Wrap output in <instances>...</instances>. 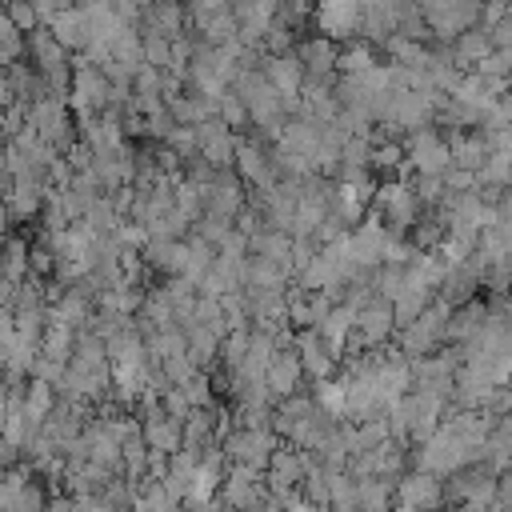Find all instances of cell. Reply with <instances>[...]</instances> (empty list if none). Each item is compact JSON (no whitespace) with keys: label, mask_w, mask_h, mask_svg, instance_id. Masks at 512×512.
<instances>
[{"label":"cell","mask_w":512,"mask_h":512,"mask_svg":"<svg viewBox=\"0 0 512 512\" xmlns=\"http://www.w3.org/2000/svg\"><path fill=\"white\" fill-rule=\"evenodd\" d=\"M232 88L244 96L248 104V116H252V128L264 132L268 140L280 136L284 120H288V100L280 96V88L264 76V68H252V64H240V72L232 76Z\"/></svg>","instance_id":"1"},{"label":"cell","mask_w":512,"mask_h":512,"mask_svg":"<svg viewBox=\"0 0 512 512\" xmlns=\"http://www.w3.org/2000/svg\"><path fill=\"white\" fill-rule=\"evenodd\" d=\"M480 460V452L468 444V436L456 428V424H440L428 440H420L416 448H412V464L416 468H428V472H436V476H452V472H460V468H468V464H476Z\"/></svg>","instance_id":"2"},{"label":"cell","mask_w":512,"mask_h":512,"mask_svg":"<svg viewBox=\"0 0 512 512\" xmlns=\"http://www.w3.org/2000/svg\"><path fill=\"white\" fill-rule=\"evenodd\" d=\"M452 308H456V304H452L448 296L436 292V300H432L412 324H404V328L396 332V344H400L412 360H420V356L444 348V344H448V320H452Z\"/></svg>","instance_id":"3"},{"label":"cell","mask_w":512,"mask_h":512,"mask_svg":"<svg viewBox=\"0 0 512 512\" xmlns=\"http://www.w3.org/2000/svg\"><path fill=\"white\" fill-rule=\"evenodd\" d=\"M220 444H224L228 460L252 464V468L264 472L268 460H272V452L284 444V436H280L272 424H232V428L220 436Z\"/></svg>","instance_id":"4"},{"label":"cell","mask_w":512,"mask_h":512,"mask_svg":"<svg viewBox=\"0 0 512 512\" xmlns=\"http://www.w3.org/2000/svg\"><path fill=\"white\" fill-rule=\"evenodd\" d=\"M444 492H448V504H464V508H492L500 504V472L488 468L484 460L444 476Z\"/></svg>","instance_id":"5"},{"label":"cell","mask_w":512,"mask_h":512,"mask_svg":"<svg viewBox=\"0 0 512 512\" xmlns=\"http://www.w3.org/2000/svg\"><path fill=\"white\" fill-rule=\"evenodd\" d=\"M108 100H112V80H108V72H104L100 64H92L88 56L76 52V56H72V92H68V104H72L76 120L104 112Z\"/></svg>","instance_id":"6"},{"label":"cell","mask_w":512,"mask_h":512,"mask_svg":"<svg viewBox=\"0 0 512 512\" xmlns=\"http://www.w3.org/2000/svg\"><path fill=\"white\" fill-rule=\"evenodd\" d=\"M480 4L484 0H420V12L428 20L432 36L444 40V44H452L464 28L480 24Z\"/></svg>","instance_id":"7"},{"label":"cell","mask_w":512,"mask_h":512,"mask_svg":"<svg viewBox=\"0 0 512 512\" xmlns=\"http://www.w3.org/2000/svg\"><path fill=\"white\" fill-rule=\"evenodd\" d=\"M396 336V308L384 296H372L368 304H360L356 312V336L348 340V356L364 352V348H380Z\"/></svg>","instance_id":"8"},{"label":"cell","mask_w":512,"mask_h":512,"mask_svg":"<svg viewBox=\"0 0 512 512\" xmlns=\"http://www.w3.org/2000/svg\"><path fill=\"white\" fill-rule=\"evenodd\" d=\"M404 152H408V164L412 172H428V176H444L456 160H452V144L444 132H436L432 124L428 128H416L404 136Z\"/></svg>","instance_id":"9"},{"label":"cell","mask_w":512,"mask_h":512,"mask_svg":"<svg viewBox=\"0 0 512 512\" xmlns=\"http://www.w3.org/2000/svg\"><path fill=\"white\" fill-rule=\"evenodd\" d=\"M440 504H448L444 476H436V472L412 464V468L396 480V508H440Z\"/></svg>","instance_id":"10"},{"label":"cell","mask_w":512,"mask_h":512,"mask_svg":"<svg viewBox=\"0 0 512 512\" xmlns=\"http://www.w3.org/2000/svg\"><path fill=\"white\" fill-rule=\"evenodd\" d=\"M196 140H200V156L216 168H232L236 164V148H240V132L216 112L208 120L196 124Z\"/></svg>","instance_id":"11"},{"label":"cell","mask_w":512,"mask_h":512,"mask_svg":"<svg viewBox=\"0 0 512 512\" xmlns=\"http://www.w3.org/2000/svg\"><path fill=\"white\" fill-rule=\"evenodd\" d=\"M264 76L280 88V96L288 100V116L292 112H300V100H304V80H308V68H304V60L296 56V48L292 52H280V56H264Z\"/></svg>","instance_id":"12"},{"label":"cell","mask_w":512,"mask_h":512,"mask_svg":"<svg viewBox=\"0 0 512 512\" xmlns=\"http://www.w3.org/2000/svg\"><path fill=\"white\" fill-rule=\"evenodd\" d=\"M388 240H392V232H388L384 216L372 208V212L352 228V256H356V264H360V268H380V264H384V252H388Z\"/></svg>","instance_id":"13"},{"label":"cell","mask_w":512,"mask_h":512,"mask_svg":"<svg viewBox=\"0 0 512 512\" xmlns=\"http://www.w3.org/2000/svg\"><path fill=\"white\" fill-rule=\"evenodd\" d=\"M360 12H364L360 0H316L312 24L332 40H352L360 32Z\"/></svg>","instance_id":"14"},{"label":"cell","mask_w":512,"mask_h":512,"mask_svg":"<svg viewBox=\"0 0 512 512\" xmlns=\"http://www.w3.org/2000/svg\"><path fill=\"white\" fill-rule=\"evenodd\" d=\"M308 468H312V464H308L304 448H296V444L284 440V444L272 452V460H268V468H264V480H268L272 492H292V488L304 484Z\"/></svg>","instance_id":"15"},{"label":"cell","mask_w":512,"mask_h":512,"mask_svg":"<svg viewBox=\"0 0 512 512\" xmlns=\"http://www.w3.org/2000/svg\"><path fill=\"white\" fill-rule=\"evenodd\" d=\"M264 380H268V388L276 392V400H284V396L300 392L304 384H312V380H308V372H304V360H300L296 344H280V348H276V356H272V364H268Z\"/></svg>","instance_id":"16"},{"label":"cell","mask_w":512,"mask_h":512,"mask_svg":"<svg viewBox=\"0 0 512 512\" xmlns=\"http://www.w3.org/2000/svg\"><path fill=\"white\" fill-rule=\"evenodd\" d=\"M140 428H144L148 448H160V452H176V448H184V420L172 416L164 404L144 408V412H140Z\"/></svg>","instance_id":"17"},{"label":"cell","mask_w":512,"mask_h":512,"mask_svg":"<svg viewBox=\"0 0 512 512\" xmlns=\"http://www.w3.org/2000/svg\"><path fill=\"white\" fill-rule=\"evenodd\" d=\"M292 344H296V352H300V360H304V372H308V380H324V376H336L340 360H336V356H332V348L324 344L320 328H296Z\"/></svg>","instance_id":"18"},{"label":"cell","mask_w":512,"mask_h":512,"mask_svg":"<svg viewBox=\"0 0 512 512\" xmlns=\"http://www.w3.org/2000/svg\"><path fill=\"white\" fill-rule=\"evenodd\" d=\"M148 268L160 276H184L188 268V240L184 236H148V244L140 248Z\"/></svg>","instance_id":"19"},{"label":"cell","mask_w":512,"mask_h":512,"mask_svg":"<svg viewBox=\"0 0 512 512\" xmlns=\"http://www.w3.org/2000/svg\"><path fill=\"white\" fill-rule=\"evenodd\" d=\"M296 56L304 60L308 76H340V72H336L340 40H332V36H324V32H312V36L296 40Z\"/></svg>","instance_id":"20"},{"label":"cell","mask_w":512,"mask_h":512,"mask_svg":"<svg viewBox=\"0 0 512 512\" xmlns=\"http://www.w3.org/2000/svg\"><path fill=\"white\" fill-rule=\"evenodd\" d=\"M356 312H360V308H352V304L336 300V304L328 308V316L316 324V328H320V336H324V344L332 348V356H336V360H344V356H348V340L356 336Z\"/></svg>","instance_id":"21"},{"label":"cell","mask_w":512,"mask_h":512,"mask_svg":"<svg viewBox=\"0 0 512 512\" xmlns=\"http://www.w3.org/2000/svg\"><path fill=\"white\" fill-rule=\"evenodd\" d=\"M276 4H280V0H232V12H236V20H240L244 44H256V48H260L264 32L276 24Z\"/></svg>","instance_id":"22"},{"label":"cell","mask_w":512,"mask_h":512,"mask_svg":"<svg viewBox=\"0 0 512 512\" xmlns=\"http://www.w3.org/2000/svg\"><path fill=\"white\" fill-rule=\"evenodd\" d=\"M144 32H160V36H184L188 32V0H152L144 8V20H140Z\"/></svg>","instance_id":"23"},{"label":"cell","mask_w":512,"mask_h":512,"mask_svg":"<svg viewBox=\"0 0 512 512\" xmlns=\"http://www.w3.org/2000/svg\"><path fill=\"white\" fill-rule=\"evenodd\" d=\"M28 60L40 68V72H52L60 64H72V52L56 40V32L48 24H40L36 32H28Z\"/></svg>","instance_id":"24"},{"label":"cell","mask_w":512,"mask_h":512,"mask_svg":"<svg viewBox=\"0 0 512 512\" xmlns=\"http://www.w3.org/2000/svg\"><path fill=\"white\" fill-rule=\"evenodd\" d=\"M48 28L56 32V40L76 56L88 48V16H84V4H68L60 16L48 20Z\"/></svg>","instance_id":"25"},{"label":"cell","mask_w":512,"mask_h":512,"mask_svg":"<svg viewBox=\"0 0 512 512\" xmlns=\"http://www.w3.org/2000/svg\"><path fill=\"white\" fill-rule=\"evenodd\" d=\"M492 48H496V40H492V32H488L484 24H472V28H464V32L452 40V56H456V64H460L464 72L476 68Z\"/></svg>","instance_id":"26"},{"label":"cell","mask_w":512,"mask_h":512,"mask_svg":"<svg viewBox=\"0 0 512 512\" xmlns=\"http://www.w3.org/2000/svg\"><path fill=\"white\" fill-rule=\"evenodd\" d=\"M448 144H452V160H456V168H472V172H480L484 160L492 156L488 144H484V136H480V128H456V132H448Z\"/></svg>","instance_id":"27"},{"label":"cell","mask_w":512,"mask_h":512,"mask_svg":"<svg viewBox=\"0 0 512 512\" xmlns=\"http://www.w3.org/2000/svg\"><path fill=\"white\" fill-rule=\"evenodd\" d=\"M488 308H492V304H484L480 296L456 304V308H452V320H448V344H464V340H472V336L480 332V324L488 320Z\"/></svg>","instance_id":"28"},{"label":"cell","mask_w":512,"mask_h":512,"mask_svg":"<svg viewBox=\"0 0 512 512\" xmlns=\"http://www.w3.org/2000/svg\"><path fill=\"white\" fill-rule=\"evenodd\" d=\"M76 336H80V328H72V324H64V320H48L44 340H40V352L68 364V360L76 356Z\"/></svg>","instance_id":"29"},{"label":"cell","mask_w":512,"mask_h":512,"mask_svg":"<svg viewBox=\"0 0 512 512\" xmlns=\"http://www.w3.org/2000/svg\"><path fill=\"white\" fill-rule=\"evenodd\" d=\"M376 44L364 40V36H352V40H340V60H336V72H368L376 68Z\"/></svg>","instance_id":"30"},{"label":"cell","mask_w":512,"mask_h":512,"mask_svg":"<svg viewBox=\"0 0 512 512\" xmlns=\"http://www.w3.org/2000/svg\"><path fill=\"white\" fill-rule=\"evenodd\" d=\"M312 392H316V404L336 416V420H348V384L340 376H324V380H312Z\"/></svg>","instance_id":"31"},{"label":"cell","mask_w":512,"mask_h":512,"mask_svg":"<svg viewBox=\"0 0 512 512\" xmlns=\"http://www.w3.org/2000/svg\"><path fill=\"white\" fill-rule=\"evenodd\" d=\"M248 344H252V324H248V328H228V336H224V344H220V364H216V368L240 372L244 360H248Z\"/></svg>","instance_id":"32"},{"label":"cell","mask_w":512,"mask_h":512,"mask_svg":"<svg viewBox=\"0 0 512 512\" xmlns=\"http://www.w3.org/2000/svg\"><path fill=\"white\" fill-rule=\"evenodd\" d=\"M356 480H360V508L380 512L396 504V480H384V476H356Z\"/></svg>","instance_id":"33"},{"label":"cell","mask_w":512,"mask_h":512,"mask_svg":"<svg viewBox=\"0 0 512 512\" xmlns=\"http://www.w3.org/2000/svg\"><path fill=\"white\" fill-rule=\"evenodd\" d=\"M404 160H408V152H404V140L400 136L372 144V168H376V176H396L404 168Z\"/></svg>","instance_id":"34"},{"label":"cell","mask_w":512,"mask_h":512,"mask_svg":"<svg viewBox=\"0 0 512 512\" xmlns=\"http://www.w3.org/2000/svg\"><path fill=\"white\" fill-rule=\"evenodd\" d=\"M332 508H340V512L360 508V480H356L348 468L332 472Z\"/></svg>","instance_id":"35"},{"label":"cell","mask_w":512,"mask_h":512,"mask_svg":"<svg viewBox=\"0 0 512 512\" xmlns=\"http://www.w3.org/2000/svg\"><path fill=\"white\" fill-rule=\"evenodd\" d=\"M160 144H168L184 164L192 160V156H200V140H196V124H176Z\"/></svg>","instance_id":"36"},{"label":"cell","mask_w":512,"mask_h":512,"mask_svg":"<svg viewBox=\"0 0 512 512\" xmlns=\"http://www.w3.org/2000/svg\"><path fill=\"white\" fill-rule=\"evenodd\" d=\"M480 128L484 132H500V128H512V88L508 92H500L488 108H484V116H480Z\"/></svg>","instance_id":"37"},{"label":"cell","mask_w":512,"mask_h":512,"mask_svg":"<svg viewBox=\"0 0 512 512\" xmlns=\"http://www.w3.org/2000/svg\"><path fill=\"white\" fill-rule=\"evenodd\" d=\"M220 116L236 128V132H244V128H252V116H248V104H244V96L236 92V88H228L224 96H220Z\"/></svg>","instance_id":"38"},{"label":"cell","mask_w":512,"mask_h":512,"mask_svg":"<svg viewBox=\"0 0 512 512\" xmlns=\"http://www.w3.org/2000/svg\"><path fill=\"white\" fill-rule=\"evenodd\" d=\"M180 388L188 392V400H192L196 408H212V404H216V384H212L208 368H196V376H192V380H184Z\"/></svg>","instance_id":"39"},{"label":"cell","mask_w":512,"mask_h":512,"mask_svg":"<svg viewBox=\"0 0 512 512\" xmlns=\"http://www.w3.org/2000/svg\"><path fill=\"white\" fill-rule=\"evenodd\" d=\"M260 48L268 52V56H280V52H292L296 48V28H288L284 20H276L268 32H264V40H260Z\"/></svg>","instance_id":"40"},{"label":"cell","mask_w":512,"mask_h":512,"mask_svg":"<svg viewBox=\"0 0 512 512\" xmlns=\"http://www.w3.org/2000/svg\"><path fill=\"white\" fill-rule=\"evenodd\" d=\"M140 32H144V28H140ZM144 52H148V64H156V68H172V36L144 32Z\"/></svg>","instance_id":"41"},{"label":"cell","mask_w":512,"mask_h":512,"mask_svg":"<svg viewBox=\"0 0 512 512\" xmlns=\"http://www.w3.org/2000/svg\"><path fill=\"white\" fill-rule=\"evenodd\" d=\"M4 12L24 28V32H36L44 20H40V12H36V4L32 0H4Z\"/></svg>","instance_id":"42"},{"label":"cell","mask_w":512,"mask_h":512,"mask_svg":"<svg viewBox=\"0 0 512 512\" xmlns=\"http://www.w3.org/2000/svg\"><path fill=\"white\" fill-rule=\"evenodd\" d=\"M508 4H512V0H484V4H480V24L492 32V28L500 24V16L508 12Z\"/></svg>","instance_id":"43"},{"label":"cell","mask_w":512,"mask_h":512,"mask_svg":"<svg viewBox=\"0 0 512 512\" xmlns=\"http://www.w3.org/2000/svg\"><path fill=\"white\" fill-rule=\"evenodd\" d=\"M492 40H496V48H512V4H508V12L500 16V24L492 28Z\"/></svg>","instance_id":"44"},{"label":"cell","mask_w":512,"mask_h":512,"mask_svg":"<svg viewBox=\"0 0 512 512\" xmlns=\"http://www.w3.org/2000/svg\"><path fill=\"white\" fill-rule=\"evenodd\" d=\"M496 204H500V216H512V188H504Z\"/></svg>","instance_id":"45"},{"label":"cell","mask_w":512,"mask_h":512,"mask_svg":"<svg viewBox=\"0 0 512 512\" xmlns=\"http://www.w3.org/2000/svg\"><path fill=\"white\" fill-rule=\"evenodd\" d=\"M76 4H112V0H76Z\"/></svg>","instance_id":"46"}]
</instances>
